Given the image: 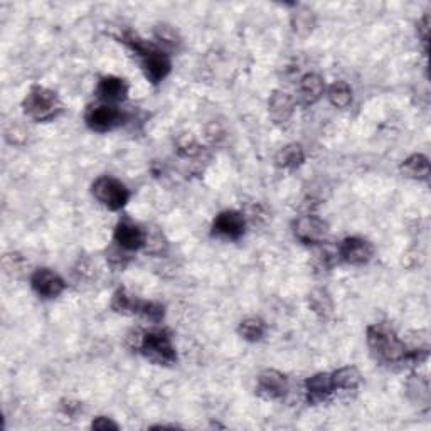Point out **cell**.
Listing matches in <instances>:
<instances>
[{
	"label": "cell",
	"instance_id": "d6986e66",
	"mask_svg": "<svg viewBox=\"0 0 431 431\" xmlns=\"http://www.w3.org/2000/svg\"><path fill=\"white\" fill-rule=\"evenodd\" d=\"M332 381H334L335 391H354L358 389L360 384V372L354 366L340 367L339 371L332 374Z\"/></svg>",
	"mask_w": 431,
	"mask_h": 431
},
{
	"label": "cell",
	"instance_id": "44dd1931",
	"mask_svg": "<svg viewBox=\"0 0 431 431\" xmlns=\"http://www.w3.org/2000/svg\"><path fill=\"white\" fill-rule=\"evenodd\" d=\"M327 96L328 101H331L335 108L340 109L347 108L349 105L352 103V89L346 81H335V83L328 88Z\"/></svg>",
	"mask_w": 431,
	"mask_h": 431
},
{
	"label": "cell",
	"instance_id": "8992f818",
	"mask_svg": "<svg viewBox=\"0 0 431 431\" xmlns=\"http://www.w3.org/2000/svg\"><path fill=\"white\" fill-rule=\"evenodd\" d=\"M293 233L305 245H319L327 238L328 225L317 214H305L293 222Z\"/></svg>",
	"mask_w": 431,
	"mask_h": 431
},
{
	"label": "cell",
	"instance_id": "2e32d148",
	"mask_svg": "<svg viewBox=\"0 0 431 431\" xmlns=\"http://www.w3.org/2000/svg\"><path fill=\"white\" fill-rule=\"evenodd\" d=\"M308 307L322 320L331 319L332 313H334V301H332L327 290L322 288H317L310 292V295H308Z\"/></svg>",
	"mask_w": 431,
	"mask_h": 431
},
{
	"label": "cell",
	"instance_id": "ac0fdd59",
	"mask_svg": "<svg viewBox=\"0 0 431 431\" xmlns=\"http://www.w3.org/2000/svg\"><path fill=\"white\" fill-rule=\"evenodd\" d=\"M304 160L305 152L299 143H290L276 154V166L281 168H290V170L300 167L304 164Z\"/></svg>",
	"mask_w": 431,
	"mask_h": 431
},
{
	"label": "cell",
	"instance_id": "1f68e13d",
	"mask_svg": "<svg viewBox=\"0 0 431 431\" xmlns=\"http://www.w3.org/2000/svg\"><path fill=\"white\" fill-rule=\"evenodd\" d=\"M61 406H62V411H64L68 416H74V414L81 410L80 403H73V401H64Z\"/></svg>",
	"mask_w": 431,
	"mask_h": 431
},
{
	"label": "cell",
	"instance_id": "7a4b0ae2",
	"mask_svg": "<svg viewBox=\"0 0 431 431\" xmlns=\"http://www.w3.org/2000/svg\"><path fill=\"white\" fill-rule=\"evenodd\" d=\"M61 101L53 89L44 88V86H33L27 93L22 108L24 113L34 121H49L56 118L58 113L61 112Z\"/></svg>",
	"mask_w": 431,
	"mask_h": 431
},
{
	"label": "cell",
	"instance_id": "3957f363",
	"mask_svg": "<svg viewBox=\"0 0 431 431\" xmlns=\"http://www.w3.org/2000/svg\"><path fill=\"white\" fill-rule=\"evenodd\" d=\"M139 352H142L150 362L160 364V366L174 364L175 359H177L174 344H172L170 335L166 331L145 332L142 347H140Z\"/></svg>",
	"mask_w": 431,
	"mask_h": 431
},
{
	"label": "cell",
	"instance_id": "7402d4cb",
	"mask_svg": "<svg viewBox=\"0 0 431 431\" xmlns=\"http://www.w3.org/2000/svg\"><path fill=\"white\" fill-rule=\"evenodd\" d=\"M240 335L243 339L249 340V342H256V340L263 339L265 332H266V325L261 319L258 317H249V319H245L240 324V328H238Z\"/></svg>",
	"mask_w": 431,
	"mask_h": 431
},
{
	"label": "cell",
	"instance_id": "52a82bcc",
	"mask_svg": "<svg viewBox=\"0 0 431 431\" xmlns=\"http://www.w3.org/2000/svg\"><path fill=\"white\" fill-rule=\"evenodd\" d=\"M374 256V246L364 238H346L337 248V258L347 265H364Z\"/></svg>",
	"mask_w": 431,
	"mask_h": 431
},
{
	"label": "cell",
	"instance_id": "d4e9b609",
	"mask_svg": "<svg viewBox=\"0 0 431 431\" xmlns=\"http://www.w3.org/2000/svg\"><path fill=\"white\" fill-rule=\"evenodd\" d=\"M175 148H177V154L182 157H194L201 152L199 143L195 142V139L191 135V133H184V135H180L177 139V142H175Z\"/></svg>",
	"mask_w": 431,
	"mask_h": 431
},
{
	"label": "cell",
	"instance_id": "277c9868",
	"mask_svg": "<svg viewBox=\"0 0 431 431\" xmlns=\"http://www.w3.org/2000/svg\"><path fill=\"white\" fill-rule=\"evenodd\" d=\"M93 195H95L98 202L103 204L109 211H120L130 199V192H128L127 186L120 182L118 179L109 177V175H103V177L95 180Z\"/></svg>",
	"mask_w": 431,
	"mask_h": 431
},
{
	"label": "cell",
	"instance_id": "9a60e30c",
	"mask_svg": "<svg viewBox=\"0 0 431 431\" xmlns=\"http://www.w3.org/2000/svg\"><path fill=\"white\" fill-rule=\"evenodd\" d=\"M325 93V83L319 74H305L300 80L299 95L305 105H313L319 101Z\"/></svg>",
	"mask_w": 431,
	"mask_h": 431
},
{
	"label": "cell",
	"instance_id": "4316f807",
	"mask_svg": "<svg viewBox=\"0 0 431 431\" xmlns=\"http://www.w3.org/2000/svg\"><path fill=\"white\" fill-rule=\"evenodd\" d=\"M155 37H157V41L160 42V44L170 46V48H175V44L179 42V37H177V34H175V30L168 26L157 27Z\"/></svg>",
	"mask_w": 431,
	"mask_h": 431
},
{
	"label": "cell",
	"instance_id": "484cf974",
	"mask_svg": "<svg viewBox=\"0 0 431 431\" xmlns=\"http://www.w3.org/2000/svg\"><path fill=\"white\" fill-rule=\"evenodd\" d=\"M139 313L143 317L145 320H148V322L159 324L160 320L164 319V313H166V310H164V305L155 304V301H142Z\"/></svg>",
	"mask_w": 431,
	"mask_h": 431
},
{
	"label": "cell",
	"instance_id": "ba28073f",
	"mask_svg": "<svg viewBox=\"0 0 431 431\" xmlns=\"http://www.w3.org/2000/svg\"><path fill=\"white\" fill-rule=\"evenodd\" d=\"M288 391L287 376L280 371L266 369L258 376L256 381V394L265 401H276L281 399Z\"/></svg>",
	"mask_w": 431,
	"mask_h": 431
},
{
	"label": "cell",
	"instance_id": "9c48e42d",
	"mask_svg": "<svg viewBox=\"0 0 431 431\" xmlns=\"http://www.w3.org/2000/svg\"><path fill=\"white\" fill-rule=\"evenodd\" d=\"M30 287L42 299H56L64 292L66 283L53 270L39 268L30 276Z\"/></svg>",
	"mask_w": 431,
	"mask_h": 431
},
{
	"label": "cell",
	"instance_id": "7c38bea8",
	"mask_svg": "<svg viewBox=\"0 0 431 431\" xmlns=\"http://www.w3.org/2000/svg\"><path fill=\"white\" fill-rule=\"evenodd\" d=\"M305 391H307V399L310 405H319L324 403L335 391L332 374L327 372H319L305 381Z\"/></svg>",
	"mask_w": 431,
	"mask_h": 431
},
{
	"label": "cell",
	"instance_id": "e0dca14e",
	"mask_svg": "<svg viewBox=\"0 0 431 431\" xmlns=\"http://www.w3.org/2000/svg\"><path fill=\"white\" fill-rule=\"evenodd\" d=\"M401 172L410 179L425 180L430 175V160L425 155L414 154L407 157L405 162L401 164Z\"/></svg>",
	"mask_w": 431,
	"mask_h": 431
},
{
	"label": "cell",
	"instance_id": "8fae6325",
	"mask_svg": "<svg viewBox=\"0 0 431 431\" xmlns=\"http://www.w3.org/2000/svg\"><path fill=\"white\" fill-rule=\"evenodd\" d=\"M245 216L238 211H225L216 216L213 222V234L225 240H238L245 233Z\"/></svg>",
	"mask_w": 431,
	"mask_h": 431
},
{
	"label": "cell",
	"instance_id": "ffe728a7",
	"mask_svg": "<svg viewBox=\"0 0 431 431\" xmlns=\"http://www.w3.org/2000/svg\"><path fill=\"white\" fill-rule=\"evenodd\" d=\"M140 305H142V301H140L139 299H135V297H133L132 293H128L125 288L116 290L112 300L113 310L123 313V315H133V313H139Z\"/></svg>",
	"mask_w": 431,
	"mask_h": 431
},
{
	"label": "cell",
	"instance_id": "603a6c76",
	"mask_svg": "<svg viewBox=\"0 0 431 431\" xmlns=\"http://www.w3.org/2000/svg\"><path fill=\"white\" fill-rule=\"evenodd\" d=\"M292 27L299 34H310L315 27V14L310 9H299L292 14Z\"/></svg>",
	"mask_w": 431,
	"mask_h": 431
},
{
	"label": "cell",
	"instance_id": "cb8c5ba5",
	"mask_svg": "<svg viewBox=\"0 0 431 431\" xmlns=\"http://www.w3.org/2000/svg\"><path fill=\"white\" fill-rule=\"evenodd\" d=\"M407 393H410V398L414 403H418V405H426L430 401L428 382L419 378V376H413V379L407 382Z\"/></svg>",
	"mask_w": 431,
	"mask_h": 431
},
{
	"label": "cell",
	"instance_id": "6da1fadb",
	"mask_svg": "<svg viewBox=\"0 0 431 431\" xmlns=\"http://www.w3.org/2000/svg\"><path fill=\"white\" fill-rule=\"evenodd\" d=\"M367 344L374 358L384 364L403 362L407 352L405 342H401L393 331L381 324L371 325L367 328Z\"/></svg>",
	"mask_w": 431,
	"mask_h": 431
},
{
	"label": "cell",
	"instance_id": "f1b7e54d",
	"mask_svg": "<svg viewBox=\"0 0 431 431\" xmlns=\"http://www.w3.org/2000/svg\"><path fill=\"white\" fill-rule=\"evenodd\" d=\"M24 265L26 261L22 260V256H19V254L14 253L6 254V258H3V268H6V272L9 273V275H17Z\"/></svg>",
	"mask_w": 431,
	"mask_h": 431
},
{
	"label": "cell",
	"instance_id": "4fadbf2b",
	"mask_svg": "<svg viewBox=\"0 0 431 431\" xmlns=\"http://www.w3.org/2000/svg\"><path fill=\"white\" fill-rule=\"evenodd\" d=\"M96 95L103 103L115 105L123 101L128 95V85L118 76H105L98 83Z\"/></svg>",
	"mask_w": 431,
	"mask_h": 431
},
{
	"label": "cell",
	"instance_id": "30bf717a",
	"mask_svg": "<svg viewBox=\"0 0 431 431\" xmlns=\"http://www.w3.org/2000/svg\"><path fill=\"white\" fill-rule=\"evenodd\" d=\"M145 241H147V233L145 229L140 228L139 225L132 222L130 219H123L116 225L115 228V243L125 252L132 253L137 249L143 248Z\"/></svg>",
	"mask_w": 431,
	"mask_h": 431
},
{
	"label": "cell",
	"instance_id": "5bb4252c",
	"mask_svg": "<svg viewBox=\"0 0 431 431\" xmlns=\"http://www.w3.org/2000/svg\"><path fill=\"white\" fill-rule=\"evenodd\" d=\"M268 109L276 123H285L292 118L293 112H295V101L288 93L275 91L268 101Z\"/></svg>",
	"mask_w": 431,
	"mask_h": 431
},
{
	"label": "cell",
	"instance_id": "f546056e",
	"mask_svg": "<svg viewBox=\"0 0 431 431\" xmlns=\"http://www.w3.org/2000/svg\"><path fill=\"white\" fill-rule=\"evenodd\" d=\"M249 219H252L254 225H258V222H265V221H268V213H266V209L263 206L256 204V206H253L252 211H249Z\"/></svg>",
	"mask_w": 431,
	"mask_h": 431
},
{
	"label": "cell",
	"instance_id": "4dcf8cb0",
	"mask_svg": "<svg viewBox=\"0 0 431 431\" xmlns=\"http://www.w3.org/2000/svg\"><path fill=\"white\" fill-rule=\"evenodd\" d=\"M91 428L93 430H101V431L118 430V425H116V423H113L112 419H108V418H105V416H100V418H96L95 421L91 423Z\"/></svg>",
	"mask_w": 431,
	"mask_h": 431
},
{
	"label": "cell",
	"instance_id": "5b68a950",
	"mask_svg": "<svg viewBox=\"0 0 431 431\" xmlns=\"http://www.w3.org/2000/svg\"><path fill=\"white\" fill-rule=\"evenodd\" d=\"M86 125L95 132H109L120 127L125 121L123 112L115 105L100 103L96 107H89L86 112Z\"/></svg>",
	"mask_w": 431,
	"mask_h": 431
},
{
	"label": "cell",
	"instance_id": "83f0119b",
	"mask_svg": "<svg viewBox=\"0 0 431 431\" xmlns=\"http://www.w3.org/2000/svg\"><path fill=\"white\" fill-rule=\"evenodd\" d=\"M108 263L113 266V268H125L130 261V256H128V252L121 249L120 246H115L108 252Z\"/></svg>",
	"mask_w": 431,
	"mask_h": 431
}]
</instances>
